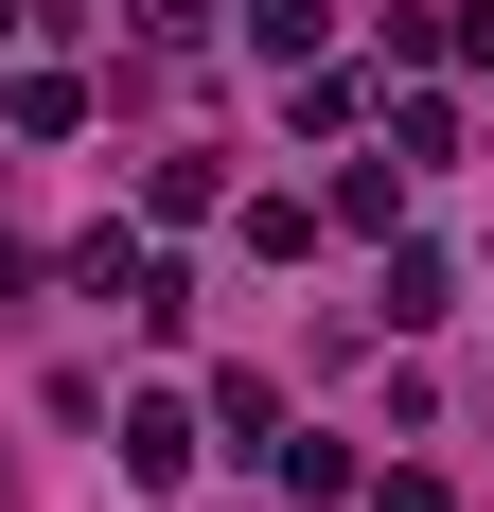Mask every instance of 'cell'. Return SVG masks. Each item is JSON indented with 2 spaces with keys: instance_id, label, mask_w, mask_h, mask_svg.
Wrapping results in <instances>:
<instances>
[{
  "instance_id": "7c38bea8",
  "label": "cell",
  "mask_w": 494,
  "mask_h": 512,
  "mask_svg": "<svg viewBox=\"0 0 494 512\" xmlns=\"http://www.w3.org/2000/svg\"><path fill=\"white\" fill-rule=\"evenodd\" d=\"M247 53L265 71H318V0H247Z\"/></svg>"
},
{
  "instance_id": "2e32d148",
  "label": "cell",
  "mask_w": 494,
  "mask_h": 512,
  "mask_svg": "<svg viewBox=\"0 0 494 512\" xmlns=\"http://www.w3.org/2000/svg\"><path fill=\"white\" fill-rule=\"evenodd\" d=\"M18 283H36V248H18V230H0V301H18Z\"/></svg>"
},
{
  "instance_id": "3957f363",
  "label": "cell",
  "mask_w": 494,
  "mask_h": 512,
  "mask_svg": "<svg viewBox=\"0 0 494 512\" xmlns=\"http://www.w3.org/2000/svg\"><path fill=\"white\" fill-rule=\"evenodd\" d=\"M265 477H283L300 512H336V495H371V460H353L336 424H283V442H265Z\"/></svg>"
},
{
  "instance_id": "8992f818",
  "label": "cell",
  "mask_w": 494,
  "mask_h": 512,
  "mask_svg": "<svg viewBox=\"0 0 494 512\" xmlns=\"http://www.w3.org/2000/svg\"><path fill=\"white\" fill-rule=\"evenodd\" d=\"M318 212H336V230H371V248H389V230H406V159H389V142H371V159H336V195H318Z\"/></svg>"
},
{
  "instance_id": "30bf717a",
  "label": "cell",
  "mask_w": 494,
  "mask_h": 512,
  "mask_svg": "<svg viewBox=\"0 0 494 512\" xmlns=\"http://www.w3.org/2000/svg\"><path fill=\"white\" fill-rule=\"evenodd\" d=\"M318 230H336V212H318V195H247V265H300V248H318Z\"/></svg>"
},
{
  "instance_id": "9c48e42d",
  "label": "cell",
  "mask_w": 494,
  "mask_h": 512,
  "mask_svg": "<svg viewBox=\"0 0 494 512\" xmlns=\"http://www.w3.org/2000/svg\"><path fill=\"white\" fill-rule=\"evenodd\" d=\"M283 124H300V142H336V124H371V89H353V71H283Z\"/></svg>"
},
{
  "instance_id": "7a4b0ae2",
  "label": "cell",
  "mask_w": 494,
  "mask_h": 512,
  "mask_svg": "<svg viewBox=\"0 0 494 512\" xmlns=\"http://www.w3.org/2000/svg\"><path fill=\"white\" fill-rule=\"evenodd\" d=\"M106 442H124V477H142V495H177V477L212 460V407H177V389H142V407L106 424Z\"/></svg>"
},
{
  "instance_id": "5b68a950",
  "label": "cell",
  "mask_w": 494,
  "mask_h": 512,
  "mask_svg": "<svg viewBox=\"0 0 494 512\" xmlns=\"http://www.w3.org/2000/svg\"><path fill=\"white\" fill-rule=\"evenodd\" d=\"M142 212H159V230H212V212H230V159H212V142L142 159Z\"/></svg>"
},
{
  "instance_id": "ba28073f",
  "label": "cell",
  "mask_w": 494,
  "mask_h": 512,
  "mask_svg": "<svg viewBox=\"0 0 494 512\" xmlns=\"http://www.w3.org/2000/svg\"><path fill=\"white\" fill-rule=\"evenodd\" d=\"M442 301H459V265H442V248H406V230H389V336H424Z\"/></svg>"
},
{
  "instance_id": "52a82bcc",
  "label": "cell",
  "mask_w": 494,
  "mask_h": 512,
  "mask_svg": "<svg viewBox=\"0 0 494 512\" xmlns=\"http://www.w3.org/2000/svg\"><path fill=\"white\" fill-rule=\"evenodd\" d=\"M0 124H18V142H71V124H89V71H0Z\"/></svg>"
},
{
  "instance_id": "277c9868",
  "label": "cell",
  "mask_w": 494,
  "mask_h": 512,
  "mask_svg": "<svg viewBox=\"0 0 494 512\" xmlns=\"http://www.w3.org/2000/svg\"><path fill=\"white\" fill-rule=\"evenodd\" d=\"M406 71H494V0H424V18H389Z\"/></svg>"
},
{
  "instance_id": "9a60e30c",
  "label": "cell",
  "mask_w": 494,
  "mask_h": 512,
  "mask_svg": "<svg viewBox=\"0 0 494 512\" xmlns=\"http://www.w3.org/2000/svg\"><path fill=\"white\" fill-rule=\"evenodd\" d=\"M371 512H459V495H442L424 460H389V477H371Z\"/></svg>"
},
{
  "instance_id": "8fae6325",
  "label": "cell",
  "mask_w": 494,
  "mask_h": 512,
  "mask_svg": "<svg viewBox=\"0 0 494 512\" xmlns=\"http://www.w3.org/2000/svg\"><path fill=\"white\" fill-rule=\"evenodd\" d=\"M212 442H283V389L265 371H212Z\"/></svg>"
},
{
  "instance_id": "6da1fadb",
  "label": "cell",
  "mask_w": 494,
  "mask_h": 512,
  "mask_svg": "<svg viewBox=\"0 0 494 512\" xmlns=\"http://www.w3.org/2000/svg\"><path fill=\"white\" fill-rule=\"evenodd\" d=\"M71 283H89V301H124L142 336H177V318H195V283H177L159 248H124V230H89V248H71Z\"/></svg>"
},
{
  "instance_id": "5bb4252c",
  "label": "cell",
  "mask_w": 494,
  "mask_h": 512,
  "mask_svg": "<svg viewBox=\"0 0 494 512\" xmlns=\"http://www.w3.org/2000/svg\"><path fill=\"white\" fill-rule=\"evenodd\" d=\"M212 18H230V0H142V36H159V53H195Z\"/></svg>"
},
{
  "instance_id": "4fadbf2b",
  "label": "cell",
  "mask_w": 494,
  "mask_h": 512,
  "mask_svg": "<svg viewBox=\"0 0 494 512\" xmlns=\"http://www.w3.org/2000/svg\"><path fill=\"white\" fill-rule=\"evenodd\" d=\"M389 159H406V177H424V159H459V106H442V89H406V106H389Z\"/></svg>"
}]
</instances>
